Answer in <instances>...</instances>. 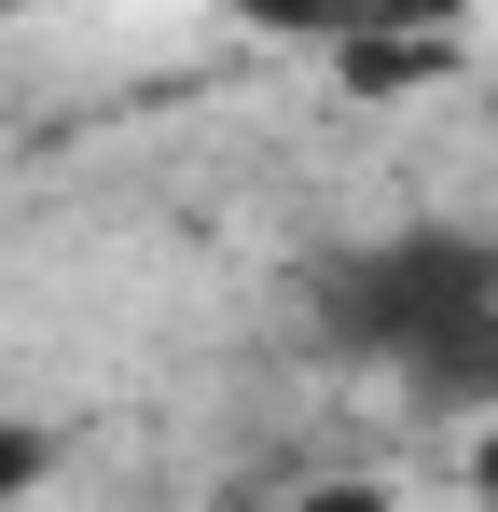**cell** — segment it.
Segmentation results:
<instances>
[{
    "mask_svg": "<svg viewBox=\"0 0 498 512\" xmlns=\"http://www.w3.org/2000/svg\"><path fill=\"white\" fill-rule=\"evenodd\" d=\"M14 485H42V443H28V429L0 416V499H14Z\"/></svg>",
    "mask_w": 498,
    "mask_h": 512,
    "instance_id": "3957f363",
    "label": "cell"
},
{
    "mask_svg": "<svg viewBox=\"0 0 498 512\" xmlns=\"http://www.w3.org/2000/svg\"><path fill=\"white\" fill-rule=\"evenodd\" d=\"M236 28L346 56V84H429L443 42L471 28V0H236Z\"/></svg>",
    "mask_w": 498,
    "mask_h": 512,
    "instance_id": "7a4b0ae2",
    "label": "cell"
},
{
    "mask_svg": "<svg viewBox=\"0 0 498 512\" xmlns=\"http://www.w3.org/2000/svg\"><path fill=\"white\" fill-rule=\"evenodd\" d=\"M305 319L332 360L388 374L415 402L498 416V236H471V222H388L360 250H319Z\"/></svg>",
    "mask_w": 498,
    "mask_h": 512,
    "instance_id": "6da1fadb",
    "label": "cell"
}]
</instances>
